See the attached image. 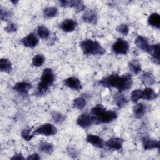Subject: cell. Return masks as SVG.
Returning <instances> with one entry per match:
<instances>
[{
  "label": "cell",
  "mask_w": 160,
  "mask_h": 160,
  "mask_svg": "<svg viewBox=\"0 0 160 160\" xmlns=\"http://www.w3.org/2000/svg\"><path fill=\"white\" fill-rule=\"evenodd\" d=\"M86 101L84 98L82 97L76 98L73 101L74 107L79 110H81L84 109V108L86 106Z\"/></svg>",
  "instance_id": "d6a6232c"
},
{
  "label": "cell",
  "mask_w": 160,
  "mask_h": 160,
  "mask_svg": "<svg viewBox=\"0 0 160 160\" xmlns=\"http://www.w3.org/2000/svg\"><path fill=\"white\" fill-rule=\"evenodd\" d=\"M12 69L11 61L6 58H2L0 60V70L1 72L10 73Z\"/></svg>",
  "instance_id": "d4e9b609"
},
{
  "label": "cell",
  "mask_w": 160,
  "mask_h": 160,
  "mask_svg": "<svg viewBox=\"0 0 160 160\" xmlns=\"http://www.w3.org/2000/svg\"><path fill=\"white\" fill-rule=\"evenodd\" d=\"M124 141V139L121 138L112 137L104 142V146L109 149L118 151L122 148Z\"/></svg>",
  "instance_id": "30bf717a"
},
{
  "label": "cell",
  "mask_w": 160,
  "mask_h": 160,
  "mask_svg": "<svg viewBox=\"0 0 160 160\" xmlns=\"http://www.w3.org/2000/svg\"><path fill=\"white\" fill-rule=\"evenodd\" d=\"M129 49V43L122 38H118L112 45V51L116 54L126 55Z\"/></svg>",
  "instance_id": "8992f818"
},
{
  "label": "cell",
  "mask_w": 160,
  "mask_h": 160,
  "mask_svg": "<svg viewBox=\"0 0 160 160\" xmlns=\"http://www.w3.org/2000/svg\"><path fill=\"white\" fill-rule=\"evenodd\" d=\"M134 43L139 49L148 52L151 44H149L148 38L142 36H138L135 39Z\"/></svg>",
  "instance_id": "e0dca14e"
},
{
  "label": "cell",
  "mask_w": 160,
  "mask_h": 160,
  "mask_svg": "<svg viewBox=\"0 0 160 160\" xmlns=\"http://www.w3.org/2000/svg\"><path fill=\"white\" fill-rule=\"evenodd\" d=\"M129 68L134 74H138L141 71V64L136 60H132L129 62Z\"/></svg>",
  "instance_id": "f546056e"
},
{
  "label": "cell",
  "mask_w": 160,
  "mask_h": 160,
  "mask_svg": "<svg viewBox=\"0 0 160 160\" xmlns=\"http://www.w3.org/2000/svg\"><path fill=\"white\" fill-rule=\"evenodd\" d=\"M57 132L58 129L56 126L49 123H46L39 126L34 129L32 133L34 136L42 135L45 136H50L55 135Z\"/></svg>",
  "instance_id": "5b68a950"
},
{
  "label": "cell",
  "mask_w": 160,
  "mask_h": 160,
  "mask_svg": "<svg viewBox=\"0 0 160 160\" xmlns=\"http://www.w3.org/2000/svg\"><path fill=\"white\" fill-rule=\"evenodd\" d=\"M25 158H24V156H22V154L21 153H16L14 155H13V156H12L11 158V159H24Z\"/></svg>",
  "instance_id": "f35d334b"
},
{
  "label": "cell",
  "mask_w": 160,
  "mask_h": 160,
  "mask_svg": "<svg viewBox=\"0 0 160 160\" xmlns=\"http://www.w3.org/2000/svg\"><path fill=\"white\" fill-rule=\"evenodd\" d=\"M77 26V22L72 19H66L59 24L60 29L65 32H71L74 31Z\"/></svg>",
  "instance_id": "9a60e30c"
},
{
  "label": "cell",
  "mask_w": 160,
  "mask_h": 160,
  "mask_svg": "<svg viewBox=\"0 0 160 160\" xmlns=\"http://www.w3.org/2000/svg\"><path fill=\"white\" fill-rule=\"evenodd\" d=\"M67 151H68V153L69 155V156H71V158H75L78 156V152L74 148L69 146L67 148Z\"/></svg>",
  "instance_id": "8d00e7d4"
},
{
  "label": "cell",
  "mask_w": 160,
  "mask_h": 160,
  "mask_svg": "<svg viewBox=\"0 0 160 160\" xmlns=\"http://www.w3.org/2000/svg\"><path fill=\"white\" fill-rule=\"evenodd\" d=\"M64 84L74 91H80L82 89V86L80 80L76 77H69L64 80Z\"/></svg>",
  "instance_id": "5bb4252c"
},
{
  "label": "cell",
  "mask_w": 160,
  "mask_h": 160,
  "mask_svg": "<svg viewBox=\"0 0 160 160\" xmlns=\"http://www.w3.org/2000/svg\"><path fill=\"white\" fill-rule=\"evenodd\" d=\"M159 49L160 45L159 43L151 44L149 51L148 52L151 55L154 62L157 64H159Z\"/></svg>",
  "instance_id": "d6986e66"
},
{
  "label": "cell",
  "mask_w": 160,
  "mask_h": 160,
  "mask_svg": "<svg viewBox=\"0 0 160 160\" xmlns=\"http://www.w3.org/2000/svg\"><path fill=\"white\" fill-rule=\"evenodd\" d=\"M143 149L146 151L159 148V141L149 137L144 136L141 138Z\"/></svg>",
  "instance_id": "7c38bea8"
},
{
  "label": "cell",
  "mask_w": 160,
  "mask_h": 160,
  "mask_svg": "<svg viewBox=\"0 0 160 160\" xmlns=\"http://www.w3.org/2000/svg\"><path fill=\"white\" fill-rule=\"evenodd\" d=\"M141 81L142 83L146 86H151L154 85L156 82V78L151 72H145L141 76Z\"/></svg>",
  "instance_id": "ffe728a7"
},
{
  "label": "cell",
  "mask_w": 160,
  "mask_h": 160,
  "mask_svg": "<svg viewBox=\"0 0 160 160\" xmlns=\"http://www.w3.org/2000/svg\"><path fill=\"white\" fill-rule=\"evenodd\" d=\"M79 46L85 55L101 56L105 53V49L101 44L96 40L86 39L81 41Z\"/></svg>",
  "instance_id": "277c9868"
},
{
  "label": "cell",
  "mask_w": 160,
  "mask_h": 160,
  "mask_svg": "<svg viewBox=\"0 0 160 160\" xmlns=\"http://www.w3.org/2000/svg\"><path fill=\"white\" fill-rule=\"evenodd\" d=\"M38 149L41 152L50 155L53 152L54 146L50 142L44 141H41L39 143Z\"/></svg>",
  "instance_id": "7402d4cb"
},
{
  "label": "cell",
  "mask_w": 160,
  "mask_h": 160,
  "mask_svg": "<svg viewBox=\"0 0 160 160\" xmlns=\"http://www.w3.org/2000/svg\"><path fill=\"white\" fill-rule=\"evenodd\" d=\"M82 19L84 22L95 24L98 21V13L94 9L86 10L82 16Z\"/></svg>",
  "instance_id": "4fadbf2b"
},
{
  "label": "cell",
  "mask_w": 160,
  "mask_h": 160,
  "mask_svg": "<svg viewBox=\"0 0 160 160\" xmlns=\"http://www.w3.org/2000/svg\"><path fill=\"white\" fill-rule=\"evenodd\" d=\"M58 13V9L55 6H49L43 10V15L45 18L49 19L57 16Z\"/></svg>",
  "instance_id": "484cf974"
},
{
  "label": "cell",
  "mask_w": 160,
  "mask_h": 160,
  "mask_svg": "<svg viewBox=\"0 0 160 160\" xmlns=\"http://www.w3.org/2000/svg\"><path fill=\"white\" fill-rule=\"evenodd\" d=\"M55 81V75L51 68H46L43 70L40 81L38 83L36 94L41 96L46 94L49 88L52 86Z\"/></svg>",
  "instance_id": "3957f363"
},
{
  "label": "cell",
  "mask_w": 160,
  "mask_h": 160,
  "mask_svg": "<svg viewBox=\"0 0 160 160\" xmlns=\"http://www.w3.org/2000/svg\"><path fill=\"white\" fill-rule=\"evenodd\" d=\"M45 61V58L44 55L41 54H38L35 55L32 59V66L34 67H40L42 66Z\"/></svg>",
  "instance_id": "4dcf8cb0"
},
{
  "label": "cell",
  "mask_w": 160,
  "mask_h": 160,
  "mask_svg": "<svg viewBox=\"0 0 160 160\" xmlns=\"http://www.w3.org/2000/svg\"><path fill=\"white\" fill-rule=\"evenodd\" d=\"M132 84V78L129 73L122 76L117 73H112L98 81L99 85L109 88H114L121 92L131 89Z\"/></svg>",
  "instance_id": "6da1fadb"
},
{
  "label": "cell",
  "mask_w": 160,
  "mask_h": 160,
  "mask_svg": "<svg viewBox=\"0 0 160 160\" xmlns=\"http://www.w3.org/2000/svg\"><path fill=\"white\" fill-rule=\"evenodd\" d=\"M22 44L29 48H35L39 43V39L34 32H31L28 34L26 37L21 40Z\"/></svg>",
  "instance_id": "8fae6325"
},
{
  "label": "cell",
  "mask_w": 160,
  "mask_h": 160,
  "mask_svg": "<svg viewBox=\"0 0 160 160\" xmlns=\"http://www.w3.org/2000/svg\"><path fill=\"white\" fill-rule=\"evenodd\" d=\"M12 16H13V12L11 10L1 7L0 16H1V19L2 21H8L12 18Z\"/></svg>",
  "instance_id": "f1b7e54d"
},
{
  "label": "cell",
  "mask_w": 160,
  "mask_h": 160,
  "mask_svg": "<svg viewBox=\"0 0 160 160\" xmlns=\"http://www.w3.org/2000/svg\"><path fill=\"white\" fill-rule=\"evenodd\" d=\"M142 98V91L140 89H137L132 91L131 93V100L133 102H137L138 100Z\"/></svg>",
  "instance_id": "836d02e7"
},
{
  "label": "cell",
  "mask_w": 160,
  "mask_h": 160,
  "mask_svg": "<svg viewBox=\"0 0 160 160\" xmlns=\"http://www.w3.org/2000/svg\"><path fill=\"white\" fill-rule=\"evenodd\" d=\"M41 158V156L38 153L34 152V153H32V154L29 155L26 158V159H28V160H39Z\"/></svg>",
  "instance_id": "74e56055"
},
{
  "label": "cell",
  "mask_w": 160,
  "mask_h": 160,
  "mask_svg": "<svg viewBox=\"0 0 160 160\" xmlns=\"http://www.w3.org/2000/svg\"><path fill=\"white\" fill-rule=\"evenodd\" d=\"M18 29V26L16 24L13 23V22H10L9 23L5 28H4V30L8 32V33H12L14 32L17 31Z\"/></svg>",
  "instance_id": "d590c367"
},
{
  "label": "cell",
  "mask_w": 160,
  "mask_h": 160,
  "mask_svg": "<svg viewBox=\"0 0 160 160\" xmlns=\"http://www.w3.org/2000/svg\"><path fill=\"white\" fill-rule=\"evenodd\" d=\"M86 141L92 146L98 148H102L104 146V142L103 139L98 135L92 134H88Z\"/></svg>",
  "instance_id": "2e32d148"
},
{
  "label": "cell",
  "mask_w": 160,
  "mask_h": 160,
  "mask_svg": "<svg viewBox=\"0 0 160 160\" xmlns=\"http://www.w3.org/2000/svg\"><path fill=\"white\" fill-rule=\"evenodd\" d=\"M148 22L149 26L159 29L160 28V16H159V14L156 12L151 14L148 17Z\"/></svg>",
  "instance_id": "603a6c76"
},
{
  "label": "cell",
  "mask_w": 160,
  "mask_h": 160,
  "mask_svg": "<svg viewBox=\"0 0 160 160\" xmlns=\"http://www.w3.org/2000/svg\"><path fill=\"white\" fill-rule=\"evenodd\" d=\"M158 94L154 91V90L150 87L146 88L142 91V98L145 100L152 101L158 97Z\"/></svg>",
  "instance_id": "cb8c5ba5"
},
{
  "label": "cell",
  "mask_w": 160,
  "mask_h": 160,
  "mask_svg": "<svg viewBox=\"0 0 160 160\" xmlns=\"http://www.w3.org/2000/svg\"><path fill=\"white\" fill-rule=\"evenodd\" d=\"M113 100L116 105L119 108H121L125 106L128 103L127 98L121 92H118L114 95Z\"/></svg>",
  "instance_id": "44dd1931"
},
{
  "label": "cell",
  "mask_w": 160,
  "mask_h": 160,
  "mask_svg": "<svg viewBox=\"0 0 160 160\" xmlns=\"http://www.w3.org/2000/svg\"><path fill=\"white\" fill-rule=\"evenodd\" d=\"M133 114L136 118L141 119L145 115L147 111V106L146 104L139 102L134 106L132 108Z\"/></svg>",
  "instance_id": "ac0fdd59"
},
{
  "label": "cell",
  "mask_w": 160,
  "mask_h": 160,
  "mask_svg": "<svg viewBox=\"0 0 160 160\" xmlns=\"http://www.w3.org/2000/svg\"><path fill=\"white\" fill-rule=\"evenodd\" d=\"M95 120V124L110 123L118 118V114L114 111L106 110L101 104H97L91 109Z\"/></svg>",
  "instance_id": "7a4b0ae2"
},
{
  "label": "cell",
  "mask_w": 160,
  "mask_h": 160,
  "mask_svg": "<svg viewBox=\"0 0 160 160\" xmlns=\"http://www.w3.org/2000/svg\"><path fill=\"white\" fill-rule=\"evenodd\" d=\"M32 132V128L26 127L21 131V136L25 141H31L32 139V138L34 136Z\"/></svg>",
  "instance_id": "1f68e13d"
},
{
  "label": "cell",
  "mask_w": 160,
  "mask_h": 160,
  "mask_svg": "<svg viewBox=\"0 0 160 160\" xmlns=\"http://www.w3.org/2000/svg\"><path fill=\"white\" fill-rule=\"evenodd\" d=\"M32 84L26 81H21L16 82L12 89L14 91L17 92L18 94L23 96L28 94L29 91L32 89Z\"/></svg>",
  "instance_id": "9c48e42d"
},
{
  "label": "cell",
  "mask_w": 160,
  "mask_h": 160,
  "mask_svg": "<svg viewBox=\"0 0 160 160\" xmlns=\"http://www.w3.org/2000/svg\"><path fill=\"white\" fill-rule=\"evenodd\" d=\"M59 3L62 7H70L73 8L77 12L84 11L86 8V6L82 1L74 0V1H60Z\"/></svg>",
  "instance_id": "ba28073f"
},
{
  "label": "cell",
  "mask_w": 160,
  "mask_h": 160,
  "mask_svg": "<svg viewBox=\"0 0 160 160\" xmlns=\"http://www.w3.org/2000/svg\"><path fill=\"white\" fill-rule=\"evenodd\" d=\"M116 31L123 36H127L129 34V27L126 24H121L116 27Z\"/></svg>",
  "instance_id": "e575fe53"
},
{
  "label": "cell",
  "mask_w": 160,
  "mask_h": 160,
  "mask_svg": "<svg viewBox=\"0 0 160 160\" xmlns=\"http://www.w3.org/2000/svg\"><path fill=\"white\" fill-rule=\"evenodd\" d=\"M11 2L14 4V5H16L17 3H18V1H11Z\"/></svg>",
  "instance_id": "ab89813d"
},
{
  "label": "cell",
  "mask_w": 160,
  "mask_h": 160,
  "mask_svg": "<svg viewBox=\"0 0 160 160\" xmlns=\"http://www.w3.org/2000/svg\"><path fill=\"white\" fill-rule=\"evenodd\" d=\"M37 34L39 38L42 39H47L49 37L50 31L48 28L44 26H39L37 29Z\"/></svg>",
  "instance_id": "4316f807"
},
{
  "label": "cell",
  "mask_w": 160,
  "mask_h": 160,
  "mask_svg": "<svg viewBox=\"0 0 160 160\" xmlns=\"http://www.w3.org/2000/svg\"><path fill=\"white\" fill-rule=\"evenodd\" d=\"M52 119L53 121L58 124H61L62 122H64L66 119V117L64 115L61 114V112L56 111H53L51 112Z\"/></svg>",
  "instance_id": "83f0119b"
},
{
  "label": "cell",
  "mask_w": 160,
  "mask_h": 160,
  "mask_svg": "<svg viewBox=\"0 0 160 160\" xmlns=\"http://www.w3.org/2000/svg\"><path fill=\"white\" fill-rule=\"evenodd\" d=\"M78 126L82 128H88L95 124V120L93 116L91 114L84 113L81 114L76 120Z\"/></svg>",
  "instance_id": "52a82bcc"
}]
</instances>
